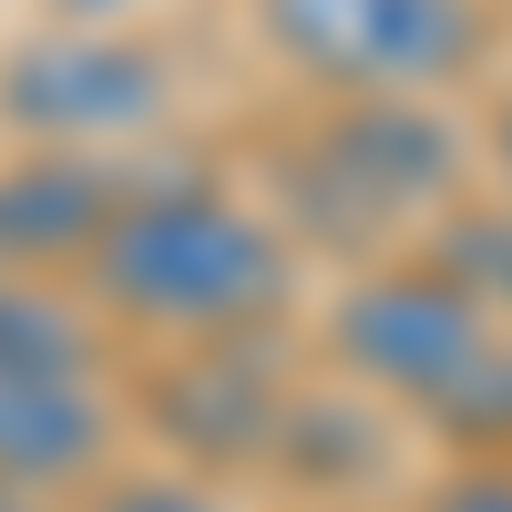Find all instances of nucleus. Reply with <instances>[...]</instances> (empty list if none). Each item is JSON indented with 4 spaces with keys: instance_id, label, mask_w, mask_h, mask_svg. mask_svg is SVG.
<instances>
[{
    "instance_id": "obj_12",
    "label": "nucleus",
    "mask_w": 512,
    "mask_h": 512,
    "mask_svg": "<svg viewBox=\"0 0 512 512\" xmlns=\"http://www.w3.org/2000/svg\"><path fill=\"white\" fill-rule=\"evenodd\" d=\"M431 512H512V472H472V482H451Z\"/></svg>"
},
{
    "instance_id": "obj_10",
    "label": "nucleus",
    "mask_w": 512,
    "mask_h": 512,
    "mask_svg": "<svg viewBox=\"0 0 512 512\" xmlns=\"http://www.w3.org/2000/svg\"><path fill=\"white\" fill-rule=\"evenodd\" d=\"M441 277L482 318H512V205H461L441 226Z\"/></svg>"
},
{
    "instance_id": "obj_1",
    "label": "nucleus",
    "mask_w": 512,
    "mask_h": 512,
    "mask_svg": "<svg viewBox=\"0 0 512 512\" xmlns=\"http://www.w3.org/2000/svg\"><path fill=\"white\" fill-rule=\"evenodd\" d=\"M103 246V297L144 318H185V328H246L287 297V256L277 236L226 195H144L93 236Z\"/></svg>"
},
{
    "instance_id": "obj_3",
    "label": "nucleus",
    "mask_w": 512,
    "mask_h": 512,
    "mask_svg": "<svg viewBox=\"0 0 512 512\" xmlns=\"http://www.w3.org/2000/svg\"><path fill=\"white\" fill-rule=\"evenodd\" d=\"M451 175H461V134H451L441 113H420L410 93L349 103L318 134V154H308V185H318V205H328L338 236H369V226H390V216L441 205Z\"/></svg>"
},
{
    "instance_id": "obj_14",
    "label": "nucleus",
    "mask_w": 512,
    "mask_h": 512,
    "mask_svg": "<svg viewBox=\"0 0 512 512\" xmlns=\"http://www.w3.org/2000/svg\"><path fill=\"white\" fill-rule=\"evenodd\" d=\"M0 512H31V502H21V492H11V482H0Z\"/></svg>"
},
{
    "instance_id": "obj_2",
    "label": "nucleus",
    "mask_w": 512,
    "mask_h": 512,
    "mask_svg": "<svg viewBox=\"0 0 512 512\" xmlns=\"http://www.w3.org/2000/svg\"><path fill=\"white\" fill-rule=\"evenodd\" d=\"M267 31L287 62L349 82V93H420L482 52L472 0H267Z\"/></svg>"
},
{
    "instance_id": "obj_15",
    "label": "nucleus",
    "mask_w": 512,
    "mask_h": 512,
    "mask_svg": "<svg viewBox=\"0 0 512 512\" xmlns=\"http://www.w3.org/2000/svg\"><path fill=\"white\" fill-rule=\"evenodd\" d=\"M502 164H512V113H502Z\"/></svg>"
},
{
    "instance_id": "obj_8",
    "label": "nucleus",
    "mask_w": 512,
    "mask_h": 512,
    "mask_svg": "<svg viewBox=\"0 0 512 512\" xmlns=\"http://www.w3.org/2000/svg\"><path fill=\"white\" fill-rule=\"evenodd\" d=\"M113 226L103 205V175L93 164H21V175H0V256H62V246H93Z\"/></svg>"
},
{
    "instance_id": "obj_6",
    "label": "nucleus",
    "mask_w": 512,
    "mask_h": 512,
    "mask_svg": "<svg viewBox=\"0 0 512 512\" xmlns=\"http://www.w3.org/2000/svg\"><path fill=\"white\" fill-rule=\"evenodd\" d=\"M164 431L185 451H256V441L287 431V390H277V369L256 349H205L164 390Z\"/></svg>"
},
{
    "instance_id": "obj_11",
    "label": "nucleus",
    "mask_w": 512,
    "mask_h": 512,
    "mask_svg": "<svg viewBox=\"0 0 512 512\" xmlns=\"http://www.w3.org/2000/svg\"><path fill=\"white\" fill-rule=\"evenodd\" d=\"M441 420L461 441H512V338H492V349L472 359V379L441 400Z\"/></svg>"
},
{
    "instance_id": "obj_4",
    "label": "nucleus",
    "mask_w": 512,
    "mask_h": 512,
    "mask_svg": "<svg viewBox=\"0 0 512 512\" xmlns=\"http://www.w3.org/2000/svg\"><path fill=\"white\" fill-rule=\"evenodd\" d=\"M482 349H492V318L441 267L359 277L349 308H338V359H349L359 379H379V390H400V400H431V410L472 379Z\"/></svg>"
},
{
    "instance_id": "obj_5",
    "label": "nucleus",
    "mask_w": 512,
    "mask_h": 512,
    "mask_svg": "<svg viewBox=\"0 0 512 512\" xmlns=\"http://www.w3.org/2000/svg\"><path fill=\"white\" fill-rule=\"evenodd\" d=\"M164 93V72L134 52V41H103V31H52L31 41L0 82V103H11L31 134H123V123H144Z\"/></svg>"
},
{
    "instance_id": "obj_13",
    "label": "nucleus",
    "mask_w": 512,
    "mask_h": 512,
    "mask_svg": "<svg viewBox=\"0 0 512 512\" xmlns=\"http://www.w3.org/2000/svg\"><path fill=\"white\" fill-rule=\"evenodd\" d=\"M103 512H216V502L185 492V482H144V492H123V502H103Z\"/></svg>"
},
{
    "instance_id": "obj_7",
    "label": "nucleus",
    "mask_w": 512,
    "mask_h": 512,
    "mask_svg": "<svg viewBox=\"0 0 512 512\" xmlns=\"http://www.w3.org/2000/svg\"><path fill=\"white\" fill-rule=\"evenodd\" d=\"M103 441V400L82 379H0V482H52L82 472Z\"/></svg>"
},
{
    "instance_id": "obj_9",
    "label": "nucleus",
    "mask_w": 512,
    "mask_h": 512,
    "mask_svg": "<svg viewBox=\"0 0 512 512\" xmlns=\"http://www.w3.org/2000/svg\"><path fill=\"white\" fill-rule=\"evenodd\" d=\"M82 328L62 297H41V287H11L0 277V379H82Z\"/></svg>"
}]
</instances>
